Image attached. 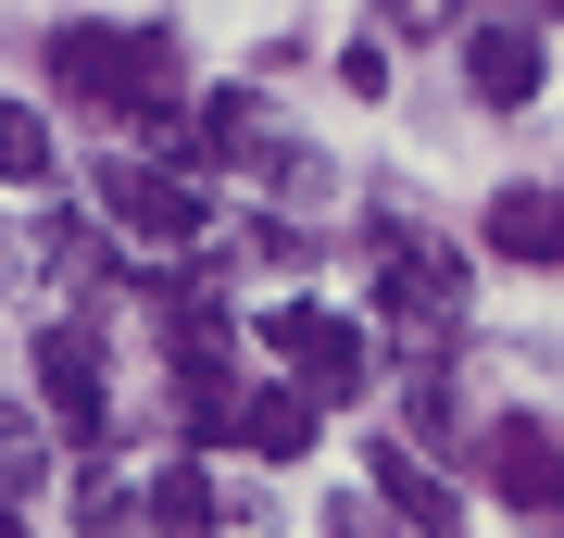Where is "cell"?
I'll return each instance as SVG.
<instances>
[{
    "label": "cell",
    "mask_w": 564,
    "mask_h": 538,
    "mask_svg": "<svg viewBox=\"0 0 564 538\" xmlns=\"http://www.w3.org/2000/svg\"><path fill=\"white\" fill-rule=\"evenodd\" d=\"M176 76H188V51H176L163 13H139V25H51V88L76 100V113H101V125H139L151 151L188 125Z\"/></svg>",
    "instance_id": "6da1fadb"
},
{
    "label": "cell",
    "mask_w": 564,
    "mask_h": 538,
    "mask_svg": "<svg viewBox=\"0 0 564 538\" xmlns=\"http://www.w3.org/2000/svg\"><path fill=\"white\" fill-rule=\"evenodd\" d=\"M377 326H402L414 351H452L464 339V251L426 239V226H389L377 239Z\"/></svg>",
    "instance_id": "7a4b0ae2"
},
{
    "label": "cell",
    "mask_w": 564,
    "mask_h": 538,
    "mask_svg": "<svg viewBox=\"0 0 564 538\" xmlns=\"http://www.w3.org/2000/svg\"><path fill=\"white\" fill-rule=\"evenodd\" d=\"M263 339H276V363H289V388L302 400H364V376H377V351H364V326L351 314H326V300H276L263 314Z\"/></svg>",
    "instance_id": "3957f363"
},
{
    "label": "cell",
    "mask_w": 564,
    "mask_h": 538,
    "mask_svg": "<svg viewBox=\"0 0 564 538\" xmlns=\"http://www.w3.org/2000/svg\"><path fill=\"white\" fill-rule=\"evenodd\" d=\"M477 488H502V514L564 526V439H552L540 414H489L477 426Z\"/></svg>",
    "instance_id": "277c9868"
},
{
    "label": "cell",
    "mask_w": 564,
    "mask_h": 538,
    "mask_svg": "<svg viewBox=\"0 0 564 538\" xmlns=\"http://www.w3.org/2000/svg\"><path fill=\"white\" fill-rule=\"evenodd\" d=\"M101 213L126 239H151V251H188L214 226V200H202V176H176V163H101Z\"/></svg>",
    "instance_id": "5b68a950"
},
{
    "label": "cell",
    "mask_w": 564,
    "mask_h": 538,
    "mask_svg": "<svg viewBox=\"0 0 564 538\" xmlns=\"http://www.w3.org/2000/svg\"><path fill=\"white\" fill-rule=\"evenodd\" d=\"M39 400L63 414V439H101V426H113V351H101L88 314L39 326Z\"/></svg>",
    "instance_id": "8992f818"
},
{
    "label": "cell",
    "mask_w": 564,
    "mask_h": 538,
    "mask_svg": "<svg viewBox=\"0 0 564 538\" xmlns=\"http://www.w3.org/2000/svg\"><path fill=\"white\" fill-rule=\"evenodd\" d=\"M464 76H477L489 113L540 100V13H477V25H464Z\"/></svg>",
    "instance_id": "52a82bcc"
},
{
    "label": "cell",
    "mask_w": 564,
    "mask_h": 538,
    "mask_svg": "<svg viewBox=\"0 0 564 538\" xmlns=\"http://www.w3.org/2000/svg\"><path fill=\"white\" fill-rule=\"evenodd\" d=\"M377 501H389V514H402L414 538H464V488H452L440 463H426V451L402 439V426L377 439Z\"/></svg>",
    "instance_id": "ba28073f"
},
{
    "label": "cell",
    "mask_w": 564,
    "mask_h": 538,
    "mask_svg": "<svg viewBox=\"0 0 564 538\" xmlns=\"http://www.w3.org/2000/svg\"><path fill=\"white\" fill-rule=\"evenodd\" d=\"M314 414H326V400H302L289 376H276V388H251V400H239V451H263V463H302V451L326 439Z\"/></svg>",
    "instance_id": "9c48e42d"
},
{
    "label": "cell",
    "mask_w": 564,
    "mask_h": 538,
    "mask_svg": "<svg viewBox=\"0 0 564 538\" xmlns=\"http://www.w3.org/2000/svg\"><path fill=\"white\" fill-rule=\"evenodd\" d=\"M489 251L502 263H564V200L552 188H502L489 200Z\"/></svg>",
    "instance_id": "30bf717a"
},
{
    "label": "cell",
    "mask_w": 564,
    "mask_h": 538,
    "mask_svg": "<svg viewBox=\"0 0 564 538\" xmlns=\"http://www.w3.org/2000/svg\"><path fill=\"white\" fill-rule=\"evenodd\" d=\"M139 501H151V526H163V538H226V488L202 476V463H163Z\"/></svg>",
    "instance_id": "8fae6325"
},
{
    "label": "cell",
    "mask_w": 564,
    "mask_h": 538,
    "mask_svg": "<svg viewBox=\"0 0 564 538\" xmlns=\"http://www.w3.org/2000/svg\"><path fill=\"white\" fill-rule=\"evenodd\" d=\"M402 414H414V439H452V426H464V400H452V351H414V363H402Z\"/></svg>",
    "instance_id": "7c38bea8"
},
{
    "label": "cell",
    "mask_w": 564,
    "mask_h": 538,
    "mask_svg": "<svg viewBox=\"0 0 564 538\" xmlns=\"http://www.w3.org/2000/svg\"><path fill=\"white\" fill-rule=\"evenodd\" d=\"M76 526H88V538H163V526H151V501H126L113 476H88V488H76Z\"/></svg>",
    "instance_id": "4fadbf2b"
},
{
    "label": "cell",
    "mask_w": 564,
    "mask_h": 538,
    "mask_svg": "<svg viewBox=\"0 0 564 538\" xmlns=\"http://www.w3.org/2000/svg\"><path fill=\"white\" fill-rule=\"evenodd\" d=\"M0 176H13V188L51 176V125H39V113H0Z\"/></svg>",
    "instance_id": "5bb4252c"
},
{
    "label": "cell",
    "mask_w": 564,
    "mask_h": 538,
    "mask_svg": "<svg viewBox=\"0 0 564 538\" xmlns=\"http://www.w3.org/2000/svg\"><path fill=\"white\" fill-rule=\"evenodd\" d=\"M339 88L377 100V88H389V39H351V51H339Z\"/></svg>",
    "instance_id": "9a60e30c"
}]
</instances>
